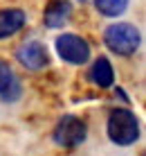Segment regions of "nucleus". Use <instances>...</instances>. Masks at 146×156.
<instances>
[{
  "label": "nucleus",
  "mask_w": 146,
  "mask_h": 156,
  "mask_svg": "<svg viewBox=\"0 0 146 156\" xmlns=\"http://www.w3.org/2000/svg\"><path fill=\"white\" fill-rule=\"evenodd\" d=\"M108 136L117 145H133L139 138V122L133 111L128 109H115L108 115Z\"/></svg>",
  "instance_id": "nucleus-1"
},
{
  "label": "nucleus",
  "mask_w": 146,
  "mask_h": 156,
  "mask_svg": "<svg viewBox=\"0 0 146 156\" xmlns=\"http://www.w3.org/2000/svg\"><path fill=\"white\" fill-rule=\"evenodd\" d=\"M104 41L112 52L121 57H131L139 48V30L131 23H115L106 30Z\"/></svg>",
  "instance_id": "nucleus-2"
},
{
  "label": "nucleus",
  "mask_w": 146,
  "mask_h": 156,
  "mask_svg": "<svg viewBox=\"0 0 146 156\" xmlns=\"http://www.w3.org/2000/svg\"><path fill=\"white\" fill-rule=\"evenodd\" d=\"M85 136H88V127L77 115L61 118L56 129H54V140L61 147H77V145H81L85 140Z\"/></svg>",
  "instance_id": "nucleus-3"
},
{
  "label": "nucleus",
  "mask_w": 146,
  "mask_h": 156,
  "mask_svg": "<svg viewBox=\"0 0 146 156\" xmlns=\"http://www.w3.org/2000/svg\"><path fill=\"white\" fill-rule=\"evenodd\" d=\"M56 52L68 63H85L90 57V45L77 34H63L56 39Z\"/></svg>",
  "instance_id": "nucleus-4"
},
{
  "label": "nucleus",
  "mask_w": 146,
  "mask_h": 156,
  "mask_svg": "<svg viewBox=\"0 0 146 156\" xmlns=\"http://www.w3.org/2000/svg\"><path fill=\"white\" fill-rule=\"evenodd\" d=\"M16 57H18V61L23 63L27 70H41L47 63V50L38 41H29V43H25V45H20L18 52H16Z\"/></svg>",
  "instance_id": "nucleus-5"
},
{
  "label": "nucleus",
  "mask_w": 146,
  "mask_h": 156,
  "mask_svg": "<svg viewBox=\"0 0 146 156\" xmlns=\"http://www.w3.org/2000/svg\"><path fill=\"white\" fill-rule=\"evenodd\" d=\"M70 14H72V7H70L68 0H52V2L45 7L43 20H45L47 27H61V25L70 18Z\"/></svg>",
  "instance_id": "nucleus-6"
},
{
  "label": "nucleus",
  "mask_w": 146,
  "mask_h": 156,
  "mask_svg": "<svg viewBox=\"0 0 146 156\" xmlns=\"http://www.w3.org/2000/svg\"><path fill=\"white\" fill-rule=\"evenodd\" d=\"M18 95H20V82L12 73L9 63L0 59V98L12 102V100L18 98Z\"/></svg>",
  "instance_id": "nucleus-7"
},
{
  "label": "nucleus",
  "mask_w": 146,
  "mask_h": 156,
  "mask_svg": "<svg viewBox=\"0 0 146 156\" xmlns=\"http://www.w3.org/2000/svg\"><path fill=\"white\" fill-rule=\"evenodd\" d=\"M25 25V12L23 9H2L0 12V39L16 34Z\"/></svg>",
  "instance_id": "nucleus-8"
},
{
  "label": "nucleus",
  "mask_w": 146,
  "mask_h": 156,
  "mask_svg": "<svg viewBox=\"0 0 146 156\" xmlns=\"http://www.w3.org/2000/svg\"><path fill=\"white\" fill-rule=\"evenodd\" d=\"M90 79H92L97 86H101V88L112 86V82H115V73H112V66H110V61H108L106 57H99V59L92 63Z\"/></svg>",
  "instance_id": "nucleus-9"
},
{
  "label": "nucleus",
  "mask_w": 146,
  "mask_h": 156,
  "mask_svg": "<svg viewBox=\"0 0 146 156\" xmlns=\"http://www.w3.org/2000/svg\"><path fill=\"white\" fill-rule=\"evenodd\" d=\"M95 5L104 16H119L128 7V0H95Z\"/></svg>",
  "instance_id": "nucleus-10"
},
{
  "label": "nucleus",
  "mask_w": 146,
  "mask_h": 156,
  "mask_svg": "<svg viewBox=\"0 0 146 156\" xmlns=\"http://www.w3.org/2000/svg\"><path fill=\"white\" fill-rule=\"evenodd\" d=\"M81 2H83V0H81Z\"/></svg>",
  "instance_id": "nucleus-11"
}]
</instances>
